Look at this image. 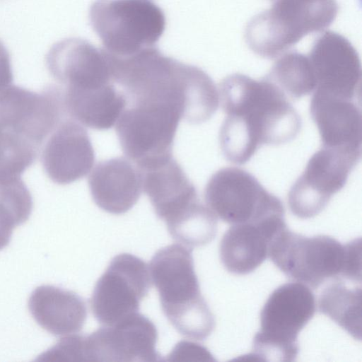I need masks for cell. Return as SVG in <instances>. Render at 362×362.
Wrapping results in <instances>:
<instances>
[{"mask_svg": "<svg viewBox=\"0 0 362 362\" xmlns=\"http://www.w3.org/2000/svg\"><path fill=\"white\" fill-rule=\"evenodd\" d=\"M226 115L221 129L256 152L262 144L280 145L296 137L301 119L290 100L271 81L235 75L219 84Z\"/></svg>", "mask_w": 362, "mask_h": 362, "instance_id": "obj_1", "label": "cell"}, {"mask_svg": "<svg viewBox=\"0 0 362 362\" xmlns=\"http://www.w3.org/2000/svg\"><path fill=\"white\" fill-rule=\"evenodd\" d=\"M268 257L287 276L313 288L338 277L361 281L360 238L342 245L328 235L306 237L286 226L272 239Z\"/></svg>", "mask_w": 362, "mask_h": 362, "instance_id": "obj_2", "label": "cell"}, {"mask_svg": "<svg viewBox=\"0 0 362 362\" xmlns=\"http://www.w3.org/2000/svg\"><path fill=\"white\" fill-rule=\"evenodd\" d=\"M149 266L162 310L172 325L190 339L209 336L214 316L202 296L191 250L178 244L166 246L154 255Z\"/></svg>", "mask_w": 362, "mask_h": 362, "instance_id": "obj_3", "label": "cell"}, {"mask_svg": "<svg viewBox=\"0 0 362 362\" xmlns=\"http://www.w3.org/2000/svg\"><path fill=\"white\" fill-rule=\"evenodd\" d=\"M315 298L299 281L284 284L268 298L260 314L250 356L259 361H293L298 353V335L315 313Z\"/></svg>", "mask_w": 362, "mask_h": 362, "instance_id": "obj_4", "label": "cell"}, {"mask_svg": "<svg viewBox=\"0 0 362 362\" xmlns=\"http://www.w3.org/2000/svg\"><path fill=\"white\" fill-rule=\"evenodd\" d=\"M90 19L104 49L118 57L153 47L165 26L162 10L148 0H97Z\"/></svg>", "mask_w": 362, "mask_h": 362, "instance_id": "obj_5", "label": "cell"}, {"mask_svg": "<svg viewBox=\"0 0 362 362\" xmlns=\"http://www.w3.org/2000/svg\"><path fill=\"white\" fill-rule=\"evenodd\" d=\"M181 119L180 112L167 103L128 105L115 124L123 153L141 170L173 157L175 136Z\"/></svg>", "mask_w": 362, "mask_h": 362, "instance_id": "obj_6", "label": "cell"}, {"mask_svg": "<svg viewBox=\"0 0 362 362\" xmlns=\"http://www.w3.org/2000/svg\"><path fill=\"white\" fill-rule=\"evenodd\" d=\"M204 199L216 218L230 225L284 215L278 197L250 173L235 167L223 168L212 175L204 189Z\"/></svg>", "mask_w": 362, "mask_h": 362, "instance_id": "obj_7", "label": "cell"}, {"mask_svg": "<svg viewBox=\"0 0 362 362\" xmlns=\"http://www.w3.org/2000/svg\"><path fill=\"white\" fill-rule=\"evenodd\" d=\"M151 287L148 265L131 254L115 256L97 281L90 304L96 320L112 325L137 313Z\"/></svg>", "mask_w": 362, "mask_h": 362, "instance_id": "obj_8", "label": "cell"}, {"mask_svg": "<svg viewBox=\"0 0 362 362\" xmlns=\"http://www.w3.org/2000/svg\"><path fill=\"white\" fill-rule=\"evenodd\" d=\"M361 155L322 147L308 160L302 175L291 187L288 204L300 218L320 214L331 197L345 185Z\"/></svg>", "mask_w": 362, "mask_h": 362, "instance_id": "obj_9", "label": "cell"}, {"mask_svg": "<svg viewBox=\"0 0 362 362\" xmlns=\"http://www.w3.org/2000/svg\"><path fill=\"white\" fill-rule=\"evenodd\" d=\"M67 117L57 84L49 85L40 93L11 84L0 92V123L39 148Z\"/></svg>", "mask_w": 362, "mask_h": 362, "instance_id": "obj_10", "label": "cell"}, {"mask_svg": "<svg viewBox=\"0 0 362 362\" xmlns=\"http://www.w3.org/2000/svg\"><path fill=\"white\" fill-rule=\"evenodd\" d=\"M157 340L154 324L135 313L85 337L86 361H158Z\"/></svg>", "mask_w": 362, "mask_h": 362, "instance_id": "obj_11", "label": "cell"}, {"mask_svg": "<svg viewBox=\"0 0 362 362\" xmlns=\"http://www.w3.org/2000/svg\"><path fill=\"white\" fill-rule=\"evenodd\" d=\"M52 78L64 89H90L114 83L109 54L79 38L55 43L46 56Z\"/></svg>", "mask_w": 362, "mask_h": 362, "instance_id": "obj_12", "label": "cell"}, {"mask_svg": "<svg viewBox=\"0 0 362 362\" xmlns=\"http://www.w3.org/2000/svg\"><path fill=\"white\" fill-rule=\"evenodd\" d=\"M45 141L41 162L53 182L68 185L89 173L95 163V151L80 123L69 117L63 119Z\"/></svg>", "mask_w": 362, "mask_h": 362, "instance_id": "obj_13", "label": "cell"}, {"mask_svg": "<svg viewBox=\"0 0 362 362\" xmlns=\"http://www.w3.org/2000/svg\"><path fill=\"white\" fill-rule=\"evenodd\" d=\"M284 216L231 225L220 242L219 254L224 267L232 274L244 275L259 267L268 257L274 237L287 226Z\"/></svg>", "mask_w": 362, "mask_h": 362, "instance_id": "obj_14", "label": "cell"}, {"mask_svg": "<svg viewBox=\"0 0 362 362\" xmlns=\"http://www.w3.org/2000/svg\"><path fill=\"white\" fill-rule=\"evenodd\" d=\"M310 110L322 147L361 154L360 101L314 91Z\"/></svg>", "mask_w": 362, "mask_h": 362, "instance_id": "obj_15", "label": "cell"}, {"mask_svg": "<svg viewBox=\"0 0 362 362\" xmlns=\"http://www.w3.org/2000/svg\"><path fill=\"white\" fill-rule=\"evenodd\" d=\"M93 200L112 214L130 210L143 190V172L129 159L116 157L98 162L88 177Z\"/></svg>", "mask_w": 362, "mask_h": 362, "instance_id": "obj_16", "label": "cell"}, {"mask_svg": "<svg viewBox=\"0 0 362 362\" xmlns=\"http://www.w3.org/2000/svg\"><path fill=\"white\" fill-rule=\"evenodd\" d=\"M141 171L143 189L166 225L199 201L196 187L173 157Z\"/></svg>", "mask_w": 362, "mask_h": 362, "instance_id": "obj_17", "label": "cell"}, {"mask_svg": "<svg viewBox=\"0 0 362 362\" xmlns=\"http://www.w3.org/2000/svg\"><path fill=\"white\" fill-rule=\"evenodd\" d=\"M30 312L48 332L60 336L79 332L86 320L84 301L76 293L53 286H41L28 300Z\"/></svg>", "mask_w": 362, "mask_h": 362, "instance_id": "obj_18", "label": "cell"}, {"mask_svg": "<svg viewBox=\"0 0 362 362\" xmlns=\"http://www.w3.org/2000/svg\"><path fill=\"white\" fill-rule=\"evenodd\" d=\"M61 88L67 116L93 129L112 128L128 104L115 83L90 89Z\"/></svg>", "mask_w": 362, "mask_h": 362, "instance_id": "obj_19", "label": "cell"}, {"mask_svg": "<svg viewBox=\"0 0 362 362\" xmlns=\"http://www.w3.org/2000/svg\"><path fill=\"white\" fill-rule=\"evenodd\" d=\"M320 311L329 317L354 339H361L362 291L349 288L341 281L332 283L321 293Z\"/></svg>", "mask_w": 362, "mask_h": 362, "instance_id": "obj_20", "label": "cell"}, {"mask_svg": "<svg viewBox=\"0 0 362 362\" xmlns=\"http://www.w3.org/2000/svg\"><path fill=\"white\" fill-rule=\"evenodd\" d=\"M32 209L31 194L21 177L0 182V250L8 244L13 230L28 219Z\"/></svg>", "mask_w": 362, "mask_h": 362, "instance_id": "obj_21", "label": "cell"}, {"mask_svg": "<svg viewBox=\"0 0 362 362\" xmlns=\"http://www.w3.org/2000/svg\"><path fill=\"white\" fill-rule=\"evenodd\" d=\"M40 148L0 123V182L21 177L35 161Z\"/></svg>", "mask_w": 362, "mask_h": 362, "instance_id": "obj_22", "label": "cell"}, {"mask_svg": "<svg viewBox=\"0 0 362 362\" xmlns=\"http://www.w3.org/2000/svg\"><path fill=\"white\" fill-rule=\"evenodd\" d=\"M167 228L177 242L191 247H200L209 243L216 236L217 218L199 202Z\"/></svg>", "mask_w": 362, "mask_h": 362, "instance_id": "obj_23", "label": "cell"}, {"mask_svg": "<svg viewBox=\"0 0 362 362\" xmlns=\"http://www.w3.org/2000/svg\"><path fill=\"white\" fill-rule=\"evenodd\" d=\"M168 356L169 361L184 360L185 357H193L195 361H214L212 355L205 347L188 341L180 342Z\"/></svg>", "mask_w": 362, "mask_h": 362, "instance_id": "obj_24", "label": "cell"}, {"mask_svg": "<svg viewBox=\"0 0 362 362\" xmlns=\"http://www.w3.org/2000/svg\"><path fill=\"white\" fill-rule=\"evenodd\" d=\"M13 78L10 54L0 40V92L12 84Z\"/></svg>", "mask_w": 362, "mask_h": 362, "instance_id": "obj_25", "label": "cell"}]
</instances>
